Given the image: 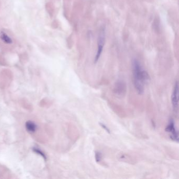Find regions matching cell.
Instances as JSON below:
<instances>
[{"mask_svg":"<svg viewBox=\"0 0 179 179\" xmlns=\"http://www.w3.org/2000/svg\"><path fill=\"white\" fill-rule=\"evenodd\" d=\"M126 92V85L124 81L119 80L116 83L113 88V92L118 97H122Z\"/></svg>","mask_w":179,"mask_h":179,"instance_id":"4","label":"cell"},{"mask_svg":"<svg viewBox=\"0 0 179 179\" xmlns=\"http://www.w3.org/2000/svg\"><path fill=\"white\" fill-rule=\"evenodd\" d=\"M171 100L174 113L178 114L179 107V84L177 81L176 82L174 86Z\"/></svg>","mask_w":179,"mask_h":179,"instance_id":"3","label":"cell"},{"mask_svg":"<svg viewBox=\"0 0 179 179\" xmlns=\"http://www.w3.org/2000/svg\"><path fill=\"white\" fill-rule=\"evenodd\" d=\"M34 151L35 152L37 153H38V154L41 155L42 156L43 158H44L45 159H46V157H45V155H44V153H43L41 151H40V150H39V149H36V148H34Z\"/></svg>","mask_w":179,"mask_h":179,"instance_id":"10","label":"cell"},{"mask_svg":"<svg viewBox=\"0 0 179 179\" xmlns=\"http://www.w3.org/2000/svg\"><path fill=\"white\" fill-rule=\"evenodd\" d=\"M27 130L31 133H33L36 129V125L32 121H29L25 124Z\"/></svg>","mask_w":179,"mask_h":179,"instance_id":"7","label":"cell"},{"mask_svg":"<svg viewBox=\"0 0 179 179\" xmlns=\"http://www.w3.org/2000/svg\"><path fill=\"white\" fill-rule=\"evenodd\" d=\"M0 38L3 42L6 43V44H10L13 42L11 37L8 36L6 33L3 32V31H2L0 33Z\"/></svg>","mask_w":179,"mask_h":179,"instance_id":"6","label":"cell"},{"mask_svg":"<svg viewBox=\"0 0 179 179\" xmlns=\"http://www.w3.org/2000/svg\"><path fill=\"white\" fill-rule=\"evenodd\" d=\"M95 160L97 162L99 163L100 162L101 160V159H102V155H101V153L99 152V151H96L95 152Z\"/></svg>","mask_w":179,"mask_h":179,"instance_id":"8","label":"cell"},{"mask_svg":"<svg viewBox=\"0 0 179 179\" xmlns=\"http://www.w3.org/2000/svg\"><path fill=\"white\" fill-rule=\"evenodd\" d=\"M166 131L168 132L170 138L174 141L178 142L179 141V133L176 129V124L173 119H171L169 121L168 124L166 127Z\"/></svg>","mask_w":179,"mask_h":179,"instance_id":"2","label":"cell"},{"mask_svg":"<svg viewBox=\"0 0 179 179\" xmlns=\"http://www.w3.org/2000/svg\"><path fill=\"white\" fill-rule=\"evenodd\" d=\"M105 29H103L100 31V34L98 38V45L97 53L95 57V62H97L100 58L101 54L103 51V46L105 42Z\"/></svg>","mask_w":179,"mask_h":179,"instance_id":"5","label":"cell"},{"mask_svg":"<svg viewBox=\"0 0 179 179\" xmlns=\"http://www.w3.org/2000/svg\"><path fill=\"white\" fill-rule=\"evenodd\" d=\"M132 71L134 88L138 94L142 95L145 92V85L150 80L149 75L137 60L132 63Z\"/></svg>","mask_w":179,"mask_h":179,"instance_id":"1","label":"cell"},{"mask_svg":"<svg viewBox=\"0 0 179 179\" xmlns=\"http://www.w3.org/2000/svg\"><path fill=\"white\" fill-rule=\"evenodd\" d=\"M99 125H100V126L101 127V128H102L103 129H104L107 132V133H108V134H110V129H109V128L105 124H103L102 122H99Z\"/></svg>","mask_w":179,"mask_h":179,"instance_id":"9","label":"cell"}]
</instances>
